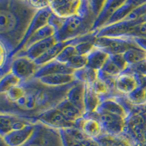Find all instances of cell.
I'll return each instance as SVG.
<instances>
[{
	"mask_svg": "<svg viewBox=\"0 0 146 146\" xmlns=\"http://www.w3.org/2000/svg\"><path fill=\"white\" fill-rule=\"evenodd\" d=\"M37 12L27 0L0 1L1 43L7 49L9 58L21 43Z\"/></svg>",
	"mask_w": 146,
	"mask_h": 146,
	"instance_id": "6da1fadb",
	"label": "cell"
},
{
	"mask_svg": "<svg viewBox=\"0 0 146 146\" xmlns=\"http://www.w3.org/2000/svg\"><path fill=\"white\" fill-rule=\"evenodd\" d=\"M35 121H39L50 127L59 130L76 127V122L67 119L56 108L42 113L36 117Z\"/></svg>",
	"mask_w": 146,
	"mask_h": 146,
	"instance_id": "8992f818",
	"label": "cell"
},
{
	"mask_svg": "<svg viewBox=\"0 0 146 146\" xmlns=\"http://www.w3.org/2000/svg\"><path fill=\"white\" fill-rule=\"evenodd\" d=\"M135 43L143 50L146 51V37L145 36H132Z\"/></svg>",
	"mask_w": 146,
	"mask_h": 146,
	"instance_id": "ab89813d",
	"label": "cell"
},
{
	"mask_svg": "<svg viewBox=\"0 0 146 146\" xmlns=\"http://www.w3.org/2000/svg\"><path fill=\"white\" fill-rule=\"evenodd\" d=\"M96 112L109 113L121 117L125 120L129 116V113L126 108L121 102L117 101V100L113 98H107L102 100Z\"/></svg>",
	"mask_w": 146,
	"mask_h": 146,
	"instance_id": "e0dca14e",
	"label": "cell"
},
{
	"mask_svg": "<svg viewBox=\"0 0 146 146\" xmlns=\"http://www.w3.org/2000/svg\"><path fill=\"white\" fill-rule=\"evenodd\" d=\"M76 127L82 130L88 137H99L103 134V129L100 121L94 117H83L76 121Z\"/></svg>",
	"mask_w": 146,
	"mask_h": 146,
	"instance_id": "2e32d148",
	"label": "cell"
},
{
	"mask_svg": "<svg viewBox=\"0 0 146 146\" xmlns=\"http://www.w3.org/2000/svg\"><path fill=\"white\" fill-rule=\"evenodd\" d=\"M123 56L129 66H131L145 61L146 51H145L139 47L132 48L123 53Z\"/></svg>",
	"mask_w": 146,
	"mask_h": 146,
	"instance_id": "4316f807",
	"label": "cell"
},
{
	"mask_svg": "<svg viewBox=\"0 0 146 146\" xmlns=\"http://www.w3.org/2000/svg\"><path fill=\"white\" fill-rule=\"evenodd\" d=\"M37 80L42 83L51 87L64 86L71 84L76 80L74 75L70 74H55L47 75L38 78Z\"/></svg>",
	"mask_w": 146,
	"mask_h": 146,
	"instance_id": "7402d4cb",
	"label": "cell"
},
{
	"mask_svg": "<svg viewBox=\"0 0 146 146\" xmlns=\"http://www.w3.org/2000/svg\"><path fill=\"white\" fill-rule=\"evenodd\" d=\"M75 70L68 66L66 64L61 63L55 59L48 62L42 66H40L33 78L38 79L42 77L47 75H55V74H70L73 75Z\"/></svg>",
	"mask_w": 146,
	"mask_h": 146,
	"instance_id": "9a60e30c",
	"label": "cell"
},
{
	"mask_svg": "<svg viewBox=\"0 0 146 146\" xmlns=\"http://www.w3.org/2000/svg\"><path fill=\"white\" fill-rule=\"evenodd\" d=\"M101 103V100L94 92L92 85L85 83V108L84 117H89L96 112Z\"/></svg>",
	"mask_w": 146,
	"mask_h": 146,
	"instance_id": "ffe728a7",
	"label": "cell"
},
{
	"mask_svg": "<svg viewBox=\"0 0 146 146\" xmlns=\"http://www.w3.org/2000/svg\"><path fill=\"white\" fill-rule=\"evenodd\" d=\"M55 35H56V30L48 23L45 27H42L38 31H36L30 37L29 40H28V42H27V44L25 45L24 48H23V50H26V49H27V48H29V47L32 46V45H33L34 44L38 42L45 40L46 39L49 38V37L55 36Z\"/></svg>",
	"mask_w": 146,
	"mask_h": 146,
	"instance_id": "d4e9b609",
	"label": "cell"
},
{
	"mask_svg": "<svg viewBox=\"0 0 146 146\" xmlns=\"http://www.w3.org/2000/svg\"><path fill=\"white\" fill-rule=\"evenodd\" d=\"M56 36H53L51 37L46 39L42 41L38 42L34 44L29 48L21 51L16 54L14 57L15 56H23L27 57L30 59L35 61L38 58H40L42 55H43L48 49H50L52 46L58 42Z\"/></svg>",
	"mask_w": 146,
	"mask_h": 146,
	"instance_id": "4fadbf2b",
	"label": "cell"
},
{
	"mask_svg": "<svg viewBox=\"0 0 146 146\" xmlns=\"http://www.w3.org/2000/svg\"><path fill=\"white\" fill-rule=\"evenodd\" d=\"M76 82L75 80L71 84L64 86L51 87L35 78L22 81L21 84L27 91L26 95L17 102L10 104L15 106L18 110H21L20 116H23L24 113L23 117L25 118L26 114L31 113L35 114L36 118L42 113L56 108L64 100L68 91Z\"/></svg>",
	"mask_w": 146,
	"mask_h": 146,
	"instance_id": "7a4b0ae2",
	"label": "cell"
},
{
	"mask_svg": "<svg viewBox=\"0 0 146 146\" xmlns=\"http://www.w3.org/2000/svg\"><path fill=\"white\" fill-rule=\"evenodd\" d=\"M92 87L96 94L100 98L101 102L105 100V96H107L108 94L110 93V91H112L107 83L100 78L95 80L94 83L92 84Z\"/></svg>",
	"mask_w": 146,
	"mask_h": 146,
	"instance_id": "1f68e13d",
	"label": "cell"
},
{
	"mask_svg": "<svg viewBox=\"0 0 146 146\" xmlns=\"http://www.w3.org/2000/svg\"><path fill=\"white\" fill-rule=\"evenodd\" d=\"M78 54L76 50V48L75 46L72 44L68 45V46L65 47L63 50H62V52L59 53L57 58H56V61L61 62V63L66 64L69 62L70 60V58H72L74 56Z\"/></svg>",
	"mask_w": 146,
	"mask_h": 146,
	"instance_id": "d6a6232c",
	"label": "cell"
},
{
	"mask_svg": "<svg viewBox=\"0 0 146 146\" xmlns=\"http://www.w3.org/2000/svg\"><path fill=\"white\" fill-rule=\"evenodd\" d=\"M145 62H146V60H145Z\"/></svg>",
	"mask_w": 146,
	"mask_h": 146,
	"instance_id": "7bdbcfd3",
	"label": "cell"
},
{
	"mask_svg": "<svg viewBox=\"0 0 146 146\" xmlns=\"http://www.w3.org/2000/svg\"><path fill=\"white\" fill-rule=\"evenodd\" d=\"M26 93H27V91H26L25 87L21 83V85L13 87L7 92L2 95L5 96V99L10 103H15L18 100L23 98L26 95Z\"/></svg>",
	"mask_w": 146,
	"mask_h": 146,
	"instance_id": "4dcf8cb0",
	"label": "cell"
},
{
	"mask_svg": "<svg viewBox=\"0 0 146 146\" xmlns=\"http://www.w3.org/2000/svg\"><path fill=\"white\" fill-rule=\"evenodd\" d=\"M110 55L100 48L95 47L92 51L87 55V66L91 69L100 71L110 58Z\"/></svg>",
	"mask_w": 146,
	"mask_h": 146,
	"instance_id": "44dd1931",
	"label": "cell"
},
{
	"mask_svg": "<svg viewBox=\"0 0 146 146\" xmlns=\"http://www.w3.org/2000/svg\"><path fill=\"white\" fill-rule=\"evenodd\" d=\"M81 1L64 0L50 1V7L53 13L62 18H68L78 13Z\"/></svg>",
	"mask_w": 146,
	"mask_h": 146,
	"instance_id": "7c38bea8",
	"label": "cell"
},
{
	"mask_svg": "<svg viewBox=\"0 0 146 146\" xmlns=\"http://www.w3.org/2000/svg\"><path fill=\"white\" fill-rule=\"evenodd\" d=\"M145 1H138V0H126L122 5L115 10L113 16L110 18L106 26L112 25L123 21L128 15L131 13L134 9L142 5ZM105 26V27H106Z\"/></svg>",
	"mask_w": 146,
	"mask_h": 146,
	"instance_id": "d6986e66",
	"label": "cell"
},
{
	"mask_svg": "<svg viewBox=\"0 0 146 146\" xmlns=\"http://www.w3.org/2000/svg\"><path fill=\"white\" fill-rule=\"evenodd\" d=\"M73 75L77 81L92 85L98 78L99 71L88 66H85L80 70H75V72L73 73Z\"/></svg>",
	"mask_w": 146,
	"mask_h": 146,
	"instance_id": "484cf974",
	"label": "cell"
},
{
	"mask_svg": "<svg viewBox=\"0 0 146 146\" xmlns=\"http://www.w3.org/2000/svg\"><path fill=\"white\" fill-rule=\"evenodd\" d=\"M29 3L37 10H43L50 7V1H29Z\"/></svg>",
	"mask_w": 146,
	"mask_h": 146,
	"instance_id": "f35d334b",
	"label": "cell"
},
{
	"mask_svg": "<svg viewBox=\"0 0 146 146\" xmlns=\"http://www.w3.org/2000/svg\"><path fill=\"white\" fill-rule=\"evenodd\" d=\"M94 114L96 115V117H95V118L98 120L102 124L103 133L112 135H119L124 132L126 120L117 115L103 112H95Z\"/></svg>",
	"mask_w": 146,
	"mask_h": 146,
	"instance_id": "ba28073f",
	"label": "cell"
},
{
	"mask_svg": "<svg viewBox=\"0 0 146 146\" xmlns=\"http://www.w3.org/2000/svg\"><path fill=\"white\" fill-rule=\"evenodd\" d=\"M66 65L75 71L83 68L87 66V56L75 55L70 58V61L66 63Z\"/></svg>",
	"mask_w": 146,
	"mask_h": 146,
	"instance_id": "836d02e7",
	"label": "cell"
},
{
	"mask_svg": "<svg viewBox=\"0 0 146 146\" xmlns=\"http://www.w3.org/2000/svg\"><path fill=\"white\" fill-rule=\"evenodd\" d=\"M96 18L90 1H81L78 13L66 18L62 28L55 36L58 42H65L92 33Z\"/></svg>",
	"mask_w": 146,
	"mask_h": 146,
	"instance_id": "3957f363",
	"label": "cell"
},
{
	"mask_svg": "<svg viewBox=\"0 0 146 146\" xmlns=\"http://www.w3.org/2000/svg\"><path fill=\"white\" fill-rule=\"evenodd\" d=\"M35 129L36 122L27 125L22 129L11 131L1 137L9 146H23L32 137Z\"/></svg>",
	"mask_w": 146,
	"mask_h": 146,
	"instance_id": "8fae6325",
	"label": "cell"
},
{
	"mask_svg": "<svg viewBox=\"0 0 146 146\" xmlns=\"http://www.w3.org/2000/svg\"><path fill=\"white\" fill-rule=\"evenodd\" d=\"M100 71L105 75L115 78H116L118 75H120L122 73V72L118 68V66L113 63V62L110 58H109L105 64L104 65V66Z\"/></svg>",
	"mask_w": 146,
	"mask_h": 146,
	"instance_id": "e575fe53",
	"label": "cell"
},
{
	"mask_svg": "<svg viewBox=\"0 0 146 146\" xmlns=\"http://www.w3.org/2000/svg\"><path fill=\"white\" fill-rule=\"evenodd\" d=\"M39 67L40 66L35 61L27 57H13L11 63V71L20 78L21 81L33 78Z\"/></svg>",
	"mask_w": 146,
	"mask_h": 146,
	"instance_id": "9c48e42d",
	"label": "cell"
},
{
	"mask_svg": "<svg viewBox=\"0 0 146 146\" xmlns=\"http://www.w3.org/2000/svg\"><path fill=\"white\" fill-rule=\"evenodd\" d=\"M95 47L100 48L109 55L123 54L130 48L139 47L131 36L125 37H96Z\"/></svg>",
	"mask_w": 146,
	"mask_h": 146,
	"instance_id": "5b68a950",
	"label": "cell"
},
{
	"mask_svg": "<svg viewBox=\"0 0 146 146\" xmlns=\"http://www.w3.org/2000/svg\"><path fill=\"white\" fill-rule=\"evenodd\" d=\"M20 118V115H17L10 113H1V128L0 133L1 137L7 135L13 131V126L15 121H18Z\"/></svg>",
	"mask_w": 146,
	"mask_h": 146,
	"instance_id": "f1b7e54d",
	"label": "cell"
},
{
	"mask_svg": "<svg viewBox=\"0 0 146 146\" xmlns=\"http://www.w3.org/2000/svg\"><path fill=\"white\" fill-rule=\"evenodd\" d=\"M23 146H64V145L59 129L36 121L33 135Z\"/></svg>",
	"mask_w": 146,
	"mask_h": 146,
	"instance_id": "277c9868",
	"label": "cell"
},
{
	"mask_svg": "<svg viewBox=\"0 0 146 146\" xmlns=\"http://www.w3.org/2000/svg\"><path fill=\"white\" fill-rule=\"evenodd\" d=\"M141 85L143 84L139 79V75L131 71L122 72L117 77L115 82L117 92L126 96Z\"/></svg>",
	"mask_w": 146,
	"mask_h": 146,
	"instance_id": "30bf717a",
	"label": "cell"
},
{
	"mask_svg": "<svg viewBox=\"0 0 146 146\" xmlns=\"http://www.w3.org/2000/svg\"><path fill=\"white\" fill-rule=\"evenodd\" d=\"M1 146H9L2 137H1Z\"/></svg>",
	"mask_w": 146,
	"mask_h": 146,
	"instance_id": "60d3db41",
	"label": "cell"
},
{
	"mask_svg": "<svg viewBox=\"0 0 146 146\" xmlns=\"http://www.w3.org/2000/svg\"><path fill=\"white\" fill-rule=\"evenodd\" d=\"M128 100L134 105H143L146 104L145 88L143 85L127 95Z\"/></svg>",
	"mask_w": 146,
	"mask_h": 146,
	"instance_id": "f546056e",
	"label": "cell"
},
{
	"mask_svg": "<svg viewBox=\"0 0 146 146\" xmlns=\"http://www.w3.org/2000/svg\"><path fill=\"white\" fill-rule=\"evenodd\" d=\"M129 36H145L146 37V22L139 23L134 28Z\"/></svg>",
	"mask_w": 146,
	"mask_h": 146,
	"instance_id": "74e56055",
	"label": "cell"
},
{
	"mask_svg": "<svg viewBox=\"0 0 146 146\" xmlns=\"http://www.w3.org/2000/svg\"><path fill=\"white\" fill-rule=\"evenodd\" d=\"M52 13H53V11H52L50 7L43 9V10H38V12L36 13V14L34 17L32 22L30 23L29 27L28 29H27V32H26V35L24 36V37H23V40H22L21 43L17 48L16 50L12 54V56H10V58L9 59H13V58L15 56V55L18 54V53H20L21 51H22L24 46H25V45L27 44V42H28V40H29L30 37L36 31H38L42 27H45V25L48 24L49 18H50Z\"/></svg>",
	"mask_w": 146,
	"mask_h": 146,
	"instance_id": "52a82bcc",
	"label": "cell"
},
{
	"mask_svg": "<svg viewBox=\"0 0 146 146\" xmlns=\"http://www.w3.org/2000/svg\"><path fill=\"white\" fill-rule=\"evenodd\" d=\"M64 21L65 18H61L53 13L49 18L48 23L56 30V34L62 28L64 23Z\"/></svg>",
	"mask_w": 146,
	"mask_h": 146,
	"instance_id": "8d00e7d4",
	"label": "cell"
},
{
	"mask_svg": "<svg viewBox=\"0 0 146 146\" xmlns=\"http://www.w3.org/2000/svg\"><path fill=\"white\" fill-rule=\"evenodd\" d=\"M145 94H146V86H145Z\"/></svg>",
	"mask_w": 146,
	"mask_h": 146,
	"instance_id": "b9f144b4",
	"label": "cell"
},
{
	"mask_svg": "<svg viewBox=\"0 0 146 146\" xmlns=\"http://www.w3.org/2000/svg\"><path fill=\"white\" fill-rule=\"evenodd\" d=\"M56 108L59 110L62 114L70 121L76 122L78 120L84 117V114L77 108L75 105H73L70 102L66 100L60 102Z\"/></svg>",
	"mask_w": 146,
	"mask_h": 146,
	"instance_id": "cb8c5ba5",
	"label": "cell"
},
{
	"mask_svg": "<svg viewBox=\"0 0 146 146\" xmlns=\"http://www.w3.org/2000/svg\"><path fill=\"white\" fill-rule=\"evenodd\" d=\"M124 2V1L120 0H109L105 1L103 7L100 11V14L96 18L95 23L94 24L92 32H97L98 30L101 29L105 27L109 20L110 19L115 10Z\"/></svg>",
	"mask_w": 146,
	"mask_h": 146,
	"instance_id": "5bb4252c",
	"label": "cell"
},
{
	"mask_svg": "<svg viewBox=\"0 0 146 146\" xmlns=\"http://www.w3.org/2000/svg\"><path fill=\"white\" fill-rule=\"evenodd\" d=\"M73 40H68L65 42H58L56 45L52 46L50 49H48L43 55H42L40 58H38L35 62L39 66H41L48 62L53 61L57 58L59 53L62 52L65 47L72 44Z\"/></svg>",
	"mask_w": 146,
	"mask_h": 146,
	"instance_id": "603a6c76",
	"label": "cell"
},
{
	"mask_svg": "<svg viewBox=\"0 0 146 146\" xmlns=\"http://www.w3.org/2000/svg\"><path fill=\"white\" fill-rule=\"evenodd\" d=\"M110 58L113 62V63L118 66V68L121 70L122 72H126L128 69L129 68V66L126 62L123 56V54H115L110 55Z\"/></svg>",
	"mask_w": 146,
	"mask_h": 146,
	"instance_id": "d590c367",
	"label": "cell"
},
{
	"mask_svg": "<svg viewBox=\"0 0 146 146\" xmlns=\"http://www.w3.org/2000/svg\"><path fill=\"white\" fill-rule=\"evenodd\" d=\"M21 80L17 77L12 71L1 77L0 81V91L1 94H4L13 87L19 86L21 83Z\"/></svg>",
	"mask_w": 146,
	"mask_h": 146,
	"instance_id": "83f0119b",
	"label": "cell"
},
{
	"mask_svg": "<svg viewBox=\"0 0 146 146\" xmlns=\"http://www.w3.org/2000/svg\"><path fill=\"white\" fill-rule=\"evenodd\" d=\"M66 100L80 110L85 115V83L77 81L68 91Z\"/></svg>",
	"mask_w": 146,
	"mask_h": 146,
	"instance_id": "ac0fdd59",
	"label": "cell"
}]
</instances>
